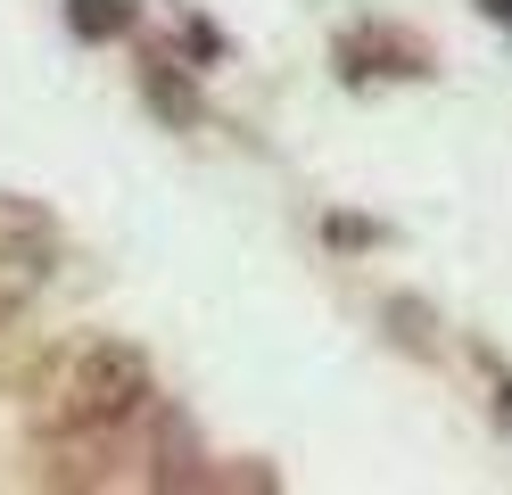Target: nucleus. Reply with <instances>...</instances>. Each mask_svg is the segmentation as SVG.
<instances>
[{
	"label": "nucleus",
	"instance_id": "obj_3",
	"mask_svg": "<svg viewBox=\"0 0 512 495\" xmlns=\"http://www.w3.org/2000/svg\"><path fill=\"white\" fill-rule=\"evenodd\" d=\"M331 66H339V83H430L438 50L397 17H364L331 42Z\"/></svg>",
	"mask_w": 512,
	"mask_h": 495
},
{
	"label": "nucleus",
	"instance_id": "obj_8",
	"mask_svg": "<svg viewBox=\"0 0 512 495\" xmlns=\"http://www.w3.org/2000/svg\"><path fill=\"white\" fill-rule=\"evenodd\" d=\"M331 240H339V248H372L380 223H364V215H331Z\"/></svg>",
	"mask_w": 512,
	"mask_h": 495
},
{
	"label": "nucleus",
	"instance_id": "obj_7",
	"mask_svg": "<svg viewBox=\"0 0 512 495\" xmlns=\"http://www.w3.org/2000/svg\"><path fill=\"white\" fill-rule=\"evenodd\" d=\"M389 314L405 322V330H397V347H413V355H438V339H430L438 322H430V306H422V297H389Z\"/></svg>",
	"mask_w": 512,
	"mask_h": 495
},
{
	"label": "nucleus",
	"instance_id": "obj_1",
	"mask_svg": "<svg viewBox=\"0 0 512 495\" xmlns=\"http://www.w3.org/2000/svg\"><path fill=\"white\" fill-rule=\"evenodd\" d=\"M149 355L133 339H67L34 388V438H83V429H133L149 413Z\"/></svg>",
	"mask_w": 512,
	"mask_h": 495
},
{
	"label": "nucleus",
	"instance_id": "obj_5",
	"mask_svg": "<svg viewBox=\"0 0 512 495\" xmlns=\"http://www.w3.org/2000/svg\"><path fill=\"white\" fill-rule=\"evenodd\" d=\"M50 339L42 330H25V314L17 322H0V396H34L42 388V372H50Z\"/></svg>",
	"mask_w": 512,
	"mask_h": 495
},
{
	"label": "nucleus",
	"instance_id": "obj_2",
	"mask_svg": "<svg viewBox=\"0 0 512 495\" xmlns=\"http://www.w3.org/2000/svg\"><path fill=\"white\" fill-rule=\"evenodd\" d=\"M50 264H58V215L42 207V198L0 190V322H17L42 297Z\"/></svg>",
	"mask_w": 512,
	"mask_h": 495
},
{
	"label": "nucleus",
	"instance_id": "obj_9",
	"mask_svg": "<svg viewBox=\"0 0 512 495\" xmlns=\"http://www.w3.org/2000/svg\"><path fill=\"white\" fill-rule=\"evenodd\" d=\"M471 9L488 17V25H512V0H471Z\"/></svg>",
	"mask_w": 512,
	"mask_h": 495
},
{
	"label": "nucleus",
	"instance_id": "obj_4",
	"mask_svg": "<svg viewBox=\"0 0 512 495\" xmlns=\"http://www.w3.org/2000/svg\"><path fill=\"white\" fill-rule=\"evenodd\" d=\"M141 99H149V116L166 124V132L207 124V99H199V83H190V66H182L174 50H149V58H141Z\"/></svg>",
	"mask_w": 512,
	"mask_h": 495
},
{
	"label": "nucleus",
	"instance_id": "obj_6",
	"mask_svg": "<svg viewBox=\"0 0 512 495\" xmlns=\"http://www.w3.org/2000/svg\"><path fill=\"white\" fill-rule=\"evenodd\" d=\"M141 25V0H67V33L75 42H124Z\"/></svg>",
	"mask_w": 512,
	"mask_h": 495
}]
</instances>
